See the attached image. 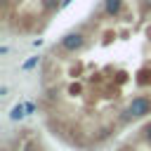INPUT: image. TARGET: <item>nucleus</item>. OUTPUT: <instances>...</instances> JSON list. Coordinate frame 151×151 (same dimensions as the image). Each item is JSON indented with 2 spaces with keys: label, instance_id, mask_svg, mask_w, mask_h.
<instances>
[{
  "label": "nucleus",
  "instance_id": "7ed1b4c3",
  "mask_svg": "<svg viewBox=\"0 0 151 151\" xmlns=\"http://www.w3.org/2000/svg\"><path fill=\"white\" fill-rule=\"evenodd\" d=\"M57 146H54L52 134L42 125L38 127V125L21 123L5 132L0 151H59Z\"/></svg>",
  "mask_w": 151,
  "mask_h": 151
},
{
  "label": "nucleus",
  "instance_id": "f257e3e1",
  "mask_svg": "<svg viewBox=\"0 0 151 151\" xmlns=\"http://www.w3.org/2000/svg\"><path fill=\"white\" fill-rule=\"evenodd\" d=\"M40 125L68 151H106L151 120V0H97L45 52Z\"/></svg>",
  "mask_w": 151,
  "mask_h": 151
},
{
  "label": "nucleus",
  "instance_id": "f03ea898",
  "mask_svg": "<svg viewBox=\"0 0 151 151\" xmlns=\"http://www.w3.org/2000/svg\"><path fill=\"white\" fill-rule=\"evenodd\" d=\"M73 0H0V26L7 38L31 40L50 31Z\"/></svg>",
  "mask_w": 151,
  "mask_h": 151
},
{
  "label": "nucleus",
  "instance_id": "20e7f679",
  "mask_svg": "<svg viewBox=\"0 0 151 151\" xmlns=\"http://www.w3.org/2000/svg\"><path fill=\"white\" fill-rule=\"evenodd\" d=\"M111 151H151V120L142 123L130 134H125Z\"/></svg>",
  "mask_w": 151,
  "mask_h": 151
}]
</instances>
